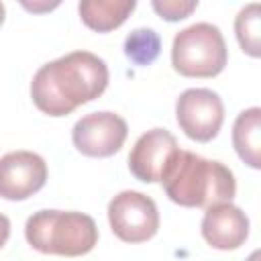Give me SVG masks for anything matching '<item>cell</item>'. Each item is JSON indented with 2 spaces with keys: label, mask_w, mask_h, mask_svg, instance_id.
Returning a JSON list of instances; mask_svg holds the SVG:
<instances>
[{
  "label": "cell",
  "mask_w": 261,
  "mask_h": 261,
  "mask_svg": "<svg viewBox=\"0 0 261 261\" xmlns=\"http://www.w3.org/2000/svg\"><path fill=\"white\" fill-rule=\"evenodd\" d=\"M108 222L120 241L145 243L159 230V210L149 196L135 190H124L110 200Z\"/></svg>",
  "instance_id": "cell-5"
},
{
  "label": "cell",
  "mask_w": 261,
  "mask_h": 261,
  "mask_svg": "<svg viewBox=\"0 0 261 261\" xmlns=\"http://www.w3.org/2000/svg\"><path fill=\"white\" fill-rule=\"evenodd\" d=\"M128 135L126 120L114 112L100 110L82 116L71 128V141L82 155L110 157L124 145Z\"/></svg>",
  "instance_id": "cell-7"
},
{
  "label": "cell",
  "mask_w": 261,
  "mask_h": 261,
  "mask_svg": "<svg viewBox=\"0 0 261 261\" xmlns=\"http://www.w3.org/2000/svg\"><path fill=\"white\" fill-rule=\"evenodd\" d=\"M161 51V39L153 29L141 27L128 33L124 39V55L135 65H151Z\"/></svg>",
  "instance_id": "cell-14"
},
{
  "label": "cell",
  "mask_w": 261,
  "mask_h": 261,
  "mask_svg": "<svg viewBox=\"0 0 261 261\" xmlns=\"http://www.w3.org/2000/svg\"><path fill=\"white\" fill-rule=\"evenodd\" d=\"M4 16H6V8H4V4L0 2V27H2V22H4Z\"/></svg>",
  "instance_id": "cell-18"
},
{
  "label": "cell",
  "mask_w": 261,
  "mask_h": 261,
  "mask_svg": "<svg viewBox=\"0 0 261 261\" xmlns=\"http://www.w3.org/2000/svg\"><path fill=\"white\" fill-rule=\"evenodd\" d=\"M151 6L163 20L175 22L190 16L198 8V0H153Z\"/></svg>",
  "instance_id": "cell-15"
},
{
  "label": "cell",
  "mask_w": 261,
  "mask_h": 261,
  "mask_svg": "<svg viewBox=\"0 0 261 261\" xmlns=\"http://www.w3.org/2000/svg\"><path fill=\"white\" fill-rule=\"evenodd\" d=\"M177 151H179V145L169 130L151 128L143 133L137 139L135 147L130 149L128 169L137 179L145 184L161 181Z\"/></svg>",
  "instance_id": "cell-8"
},
{
  "label": "cell",
  "mask_w": 261,
  "mask_h": 261,
  "mask_svg": "<svg viewBox=\"0 0 261 261\" xmlns=\"http://www.w3.org/2000/svg\"><path fill=\"white\" fill-rule=\"evenodd\" d=\"M135 0H82L77 12L86 27L98 33L118 29L135 10Z\"/></svg>",
  "instance_id": "cell-12"
},
{
  "label": "cell",
  "mask_w": 261,
  "mask_h": 261,
  "mask_svg": "<svg viewBox=\"0 0 261 261\" xmlns=\"http://www.w3.org/2000/svg\"><path fill=\"white\" fill-rule=\"evenodd\" d=\"M232 145L237 155L253 169L261 167V108L243 110L232 124Z\"/></svg>",
  "instance_id": "cell-11"
},
{
  "label": "cell",
  "mask_w": 261,
  "mask_h": 261,
  "mask_svg": "<svg viewBox=\"0 0 261 261\" xmlns=\"http://www.w3.org/2000/svg\"><path fill=\"white\" fill-rule=\"evenodd\" d=\"M59 2H53V4H29V2H22V6L24 8H29V10H51V8H55Z\"/></svg>",
  "instance_id": "cell-17"
},
{
  "label": "cell",
  "mask_w": 261,
  "mask_h": 261,
  "mask_svg": "<svg viewBox=\"0 0 261 261\" xmlns=\"http://www.w3.org/2000/svg\"><path fill=\"white\" fill-rule=\"evenodd\" d=\"M200 230L210 247L218 251H234L249 237V218L239 206L224 202L206 208Z\"/></svg>",
  "instance_id": "cell-10"
},
{
  "label": "cell",
  "mask_w": 261,
  "mask_h": 261,
  "mask_svg": "<svg viewBox=\"0 0 261 261\" xmlns=\"http://www.w3.org/2000/svg\"><path fill=\"white\" fill-rule=\"evenodd\" d=\"M228 61L224 37L216 24L194 22L173 37L171 65L186 77H214Z\"/></svg>",
  "instance_id": "cell-4"
},
{
  "label": "cell",
  "mask_w": 261,
  "mask_h": 261,
  "mask_svg": "<svg viewBox=\"0 0 261 261\" xmlns=\"http://www.w3.org/2000/svg\"><path fill=\"white\" fill-rule=\"evenodd\" d=\"M8 237H10V220H8V216L0 214V247L6 245Z\"/></svg>",
  "instance_id": "cell-16"
},
{
  "label": "cell",
  "mask_w": 261,
  "mask_h": 261,
  "mask_svg": "<svg viewBox=\"0 0 261 261\" xmlns=\"http://www.w3.org/2000/svg\"><path fill=\"white\" fill-rule=\"evenodd\" d=\"M234 33L241 49L247 55L251 57L261 55V16L257 2H251L239 10L234 18Z\"/></svg>",
  "instance_id": "cell-13"
},
{
  "label": "cell",
  "mask_w": 261,
  "mask_h": 261,
  "mask_svg": "<svg viewBox=\"0 0 261 261\" xmlns=\"http://www.w3.org/2000/svg\"><path fill=\"white\" fill-rule=\"evenodd\" d=\"M108 65L90 51H71L37 69L31 82L35 106L49 116H67L98 98L108 86Z\"/></svg>",
  "instance_id": "cell-1"
},
{
  "label": "cell",
  "mask_w": 261,
  "mask_h": 261,
  "mask_svg": "<svg viewBox=\"0 0 261 261\" xmlns=\"http://www.w3.org/2000/svg\"><path fill=\"white\" fill-rule=\"evenodd\" d=\"M161 184L167 198L186 208H210L230 202L237 194L234 175L224 163L181 149L175 153Z\"/></svg>",
  "instance_id": "cell-2"
},
{
  "label": "cell",
  "mask_w": 261,
  "mask_h": 261,
  "mask_svg": "<svg viewBox=\"0 0 261 261\" xmlns=\"http://www.w3.org/2000/svg\"><path fill=\"white\" fill-rule=\"evenodd\" d=\"M47 181V163L33 151H10L0 157V198L27 200Z\"/></svg>",
  "instance_id": "cell-9"
},
{
  "label": "cell",
  "mask_w": 261,
  "mask_h": 261,
  "mask_svg": "<svg viewBox=\"0 0 261 261\" xmlns=\"http://www.w3.org/2000/svg\"><path fill=\"white\" fill-rule=\"evenodd\" d=\"M27 243L45 255L80 257L98 243V226L92 216L75 210H39L24 224Z\"/></svg>",
  "instance_id": "cell-3"
},
{
  "label": "cell",
  "mask_w": 261,
  "mask_h": 261,
  "mask_svg": "<svg viewBox=\"0 0 261 261\" xmlns=\"http://www.w3.org/2000/svg\"><path fill=\"white\" fill-rule=\"evenodd\" d=\"M175 118L186 137L208 143L224 122V104L220 96L208 88H190L181 92L175 102Z\"/></svg>",
  "instance_id": "cell-6"
}]
</instances>
